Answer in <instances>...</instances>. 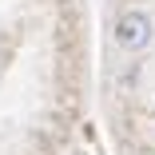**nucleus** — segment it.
Instances as JSON below:
<instances>
[{"label":"nucleus","mask_w":155,"mask_h":155,"mask_svg":"<svg viewBox=\"0 0 155 155\" xmlns=\"http://www.w3.org/2000/svg\"><path fill=\"white\" fill-rule=\"evenodd\" d=\"M155 36V20L147 8H127V12H119L115 20V44L123 52H143Z\"/></svg>","instance_id":"nucleus-1"}]
</instances>
